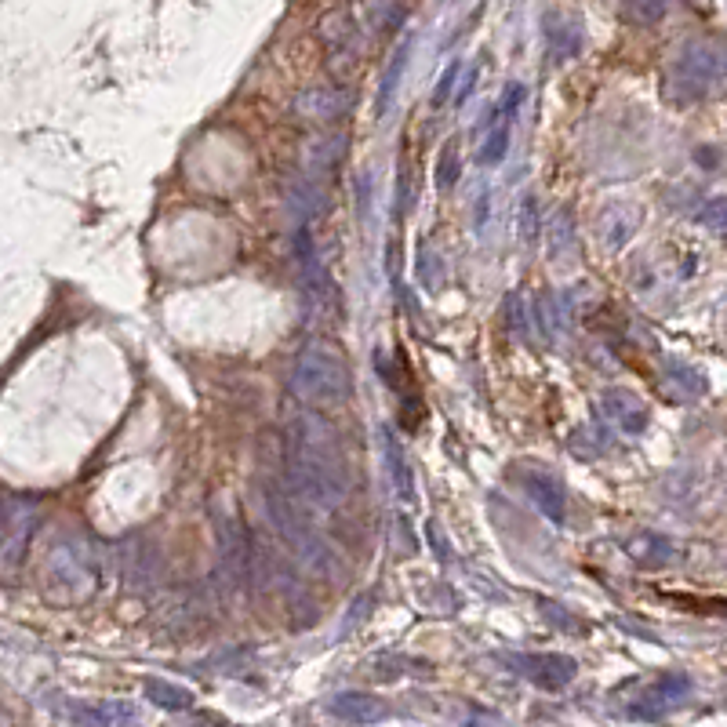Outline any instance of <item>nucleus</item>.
<instances>
[{
  "label": "nucleus",
  "mask_w": 727,
  "mask_h": 727,
  "mask_svg": "<svg viewBox=\"0 0 727 727\" xmlns=\"http://www.w3.org/2000/svg\"><path fill=\"white\" fill-rule=\"evenodd\" d=\"M284 473L288 495L306 517H335L349 506L353 473L346 448L335 426L309 408L295 411L284 426Z\"/></svg>",
  "instance_id": "1"
},
{
  "label": "nucleus",
  "mask_w": 727,
  "mask_h": 727,
  "mask_svg": "<svg viewBox=\"0 0 727 727\" xmlns=\"http://www.w3.org/2000/svg\"><path fill=\"white\" fill-rule=\"evenodd\" d=\"M342 150H346V139H342V135H331V139L317 142V146L309 150V157H306V164H309V179L324 186V182H328L331 175H335V168H339Z\"/></svg>",
  "instance_id": "14"
},
{
  "label": "nucleus",
  "mask_w": 727,
  "mask_h": 727,
  "mask_svg": "<svg viewBox=\"0 0 727 727\" xmlns=\"http://www.w3.org/2000/svg\"><path fill=\"white\" fill-rule=\"evenodd\" d=\"M662 386L673 400H698L706 393V375L698 368H691L688 360H677V357H666L662 360Z\"/></svg>",
  "instance_id": "10"
},
{
  "label": "nucleus",
  "mask_w": 727,
  "mask_h": 727,
  "mask_svg": "<svg viewBox=\"0 0 727 727\" xmlns=\"http://www.w3.org/2000/svg\"><path fill=\"white\" fill-rule=\"evenodd\" d=\"M600 415H604V422H611L622 437H640L651 422L648 404H644L637 393H629V389H604V393H600Z\"/></svg>",
  "instance_id": "6"
},
{
  "label": "nucleus",
  "mask_w": 727,
  "mask_h": 727,
  "mask_svg": "<svg viewBox=\"0 0 727 727\" xmlns=\"http://www.w3.org/2000/svg\"><path fill=\"white\" fill-rule=\"evenodd\" d=\"M291 397L302 408H339L353 397L349 360L331 339H313L302 346L291 371Z\"/></svg>",
  "instance_id": "2"
},
{
  "label": "nucleus",
  "mask_w": 727,
  "mask_h": 727,
  "mask_svg": "<svg viewBox=\"0 0 727 727\" xmlns=\"http://www.w3.org/2000/svg\"><path fill=\"white\" fill-rule=\"evenodd\" d=\"M488 219H491V190L484 186V190L477 193V208H473V230L484 233L488 230Z\"/></svg>",
  "instance_id": "21"
},
{
  "label": "nucleus",
  "mask_w": 727,
  "mask_h": 727,
  "mask_svg": "<svg viewBox=\"0 0 727 727\" xmlns=\"http://www.w3.org/2000/svg\"><path fill=\"white\" fill-rule=\"evenodd\" d=\"M506 328H509V335L513 339H531V328H535V317H531V309H528V302H524V295H509L506 299Z\"/></svg>",
  "instance_id": "15"
},
{
  "label": "nucleus",
  "mask_w": 727,
  "mask_h": 727,
  "mask_svg": "<svg viewBox=\"0 0 727 727\" xmlns=\"http://www.w3.org/2000/svg\"><path fill=\"white\" fill-rule=\"evenodd\" d=\"M102 578L99 546L84 531H59L48 542L44 553V589L48 597L77 604V600L95 597Z\"/></svg>",
  "instance_id": "3"
},
{
  "label": "nucleus",
  "mask_w": 727,
  "mask_h": 727,
  "mask_svg": "<svg viewBox=\"0 0 727 727\" xmlns=\"http://www.w3.org/2000/svg\"><path fill=\"white\" fill-rule=\"evenodd\" d=\"M357 193H360V219H368V200H371V182H368V175H360L357 179Z\"/></svg>",
  "instance_id": "22"
},
{
  "label": "nucleus",
  "mask_w": 727,
  "mask_h": 727,
  "mask_svg": "<svg viewBox=\"0 0 727 727\" xmlns=\"http://www.w3.org/2000/svg\"><path fill=\"white\" fill-rule=\"evenodd\" d=\"M517 480L542 517L553 520V524H564V520H568V498H564V488H560V480L553 477V473H546V469H538V466H528V469H520Z\"/></svg>",
  "instance_id": "7"
},
{
  "label": "nucleus",
  "mask_w": 727,
  "mask_h": 727,
  "mask_svg": "<svg viewBox=\"0 0 727 727\" xmlns=\"http://www.w3.org/2000/svg\"><path fill=\"white\" fill-rule=\"evenodd\" d=\"M509 150V124H498L495 131H491L488 139H484V146H480L477 160L484 164V168H491V164H498V160L506 157Z\"/></svg>",
  "instance_id": "17"
},
{
  "label": "nucleus",
  "mask_w": 727,
  "mask_h": 727,
  "mask_svg": "<svg viewBox=\"0 0 727 727\" xmlns=\"http://www.w3.org/2000/svg\"><path fill=\"white\" fill-rule=\"evenodd\" d=\"M379 440H382V462H386L389 484H393V491H397V498L404 506H415L419 488H415V469H411V462H408V451H404L400 437L389 426L379 429Z\"/></svg>",
  "instance_id": "9"
},
{
  "label": "nucleus",
  "mask_w": 727,
  "mask_h": 727,
  "mask_svg": "<svg viewBox=\"0 0 727 727\" xmlns=\"http://www.w3.org/2000/svg\"><path fill=\"white\" fill-rule=\"evenodd\" d=\"M459 175H462L459 150H455V142H448V146H444V153H440V160H437V186H440V190H451V186L459 182Z\"/></svg>",
  "instance_id": "18"
},
{
  "label": "nucleus",
  "mask_w": 727,
  "mask_h": 727,
  "mask_svg": "<svg viewBox=\"0 0 727 727\" xmlns=\"http://www.w3.org/2000/svg\"><path fill=\"white\" fill-rule=\"evenodd\" d=\"M517 233H520L524 244H538V233H542V211H538V197H531V193L520 200Z\"/></svg>",
  "instance_id": "16"
},
{
  "label": "nucleus",
  "mask_w": 727,
  "mask_h": 727,
  "mask_svg": "<svg viewBox=\"0 0 727 727\" xmlns=\"http://www.w3.org/2000/svg\"><path fill=\"white\" fill-rule=\"evenodd\" d=\"M698 222H702L706 230H713V233H720V237H727V197L706 200V204L698 208Z\"/></svg>",
  "instance_id": "19"
},
{
  "label": "nucleus",
  "mask_w": 727,
  "mask_h": 727,
  "mask_svg": "<svg viewBox=\"0 0 727 727\" xmlns=\"http://www.w3.org/2000/svg\"><path fill=\"white\" fill-rule=\"evenodd\" d=\"M626 553L637 564H644V568H658V564H669V560L677 557V546L669 538L655 535V531H640V535H633L626 542Z\"/></svg>",
  "instance_id": "13"
},
{
  "label": "nucleus",
  "mask_w": 727,
  "mask_h": 727,
  "mask_svg": "<svg viewBox=\"0 0 727 727\" xmlns=\"http://www.w3.org/2000/svg\"><path fill=\"white\" fill-rule=\"evenodd\" d=\"M40 506L37 498L15 495L4 498V535H0V575H15L30 553L33 531H37Z\"/></svg>",
  "instance_id": "5"
},
{
  "label": "nucleus",
  "mask_w": 727,
  "mask_h": 727,
  "mask_svg": "<svg viewBox=\"0 0 727 727\" xmlns=\"http://www.w3.org/2000/svg\"><path fill=\"white\" fill-rule=\"evenodd\" d=\"M295 106H299L302 117L313 120V124H331V120H339L342 113H346L349 99H346V91L328 88V91H306Z\"/></svg>",
  "instance_id": "11"
},
{
  "label": "nucleus",
  "mask_w": 727,
  "mask_h": 727,
  "mask_svg": "<svg viewBox=\"0 0 727 727\" xmlns=\"http://www.w3.org/2000/svg\"><path fill=\"white\" fill-rule=\"evenodd\" d=\"M644 222V211L640 204H629V200H618V204H608L600 211L597 219V240L604 251H622L633 240V233L640 230Z\"/></svg>",
  "instance_id": "8"
},
{
  "label": "nucleus",
  "mask_w": 727,
  "mask_h": 727,
  "mask_svg": "<svg viewBox=\"0 0 727 727\" xmlns=\"http://www.w3.org/2000/svg\"><path fill=\"white\" fill-rule=\"evenodd\" d=\"M262 506H266V517L273 524V531L280 535V542L291 549V557L299 560L302 568L313 571V575H331L335 571V553L320 538V531L309 524L306 513L295 506V498L288 491L269 488Z\"/></svg>",
  "instance_id": "4"
},
{
  "label": "nucleus",
  "mask_w": 727,
  "mask_h": 727,
  "mask_svg": "<svg viewBox=\"0 0 727 727\" xmlns=\"http://www.w3.org/2000/svg\"><path fill=\"white\" fill-rule=\"evenodd\" d=\"M549 259L553 262H571L578 255V230H575V215L571 208H560L549 222Z\"/></svg>",
  "instance_id": "12"
},
{
  "label": "nucleus",
  "mask_w": 727,
  "mask_h": 727,
  "mask_svg": "<svg viewBox=\"0 0 727 727\" xmlns=\"http://www.w3.org/2000/svg\"><path fill=\"white\" fill-rule=\"evenodd\" d=\"M0 535H4V498H0Z\"/></svg>",
  "instance_id": "23"
},
{
  "label": "nucleus",
  "mask_w": 727,
  "mask_h": 727,
  "mask_svg": "<svg viewBox=\"0 0 727 727\" xmlns=\"http://www.w3.org/2000/svg\"><path fill=\"white\" fill-rule=\"evenodd\" d=\"M440 266H444V262L437 259V251L429 248V244H422V248H419V259H415V277H419L429 291L440 288V277H437Z\"/></svg>",
  "instance_id": "20"
}]
</instances>
